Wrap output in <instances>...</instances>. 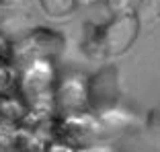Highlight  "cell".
I'll return each instance as SVG.
<instances>
[{
	"instance_id": "obj_1",
	"label": "cell",
	"mask_w": 160,
	"mask_h": 152,
	"mask_svg": "<svg viewBox=\"0 0 160 152\" xmlns=\"http://www.w3.org/2000/svg\"><path fill=\"white\" fill-rule=\"evenodd\" d=\"M117 95V82H115V70L105 68L92 78V99L101 105V101H115Z\"/></svg>"
}]
</instances>
